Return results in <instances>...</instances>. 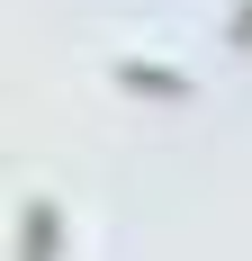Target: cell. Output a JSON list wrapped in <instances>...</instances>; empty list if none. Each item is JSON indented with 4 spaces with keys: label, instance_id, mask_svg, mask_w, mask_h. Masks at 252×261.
I'll return each instance as SVG.
<instances>
[{
    "label": "cell",
    "instance_id": "cell-1",
    "mask_svg": "<svg viewBox=\"0 0 252 261\" xmlns=\"http://www.w3.org/2000/svg\"><path fill=\"white\" fill-rule=\"evenodd\" d=\"M63 252V216H54V198H27L18 207V261H54Z\"/></svg>",
    "mask_w": 252,
    "mask_h": 261
},
{
    "label": "cell",
    "instance_id": "cell-2",
    "mask_svg": "<svg viewBox=\"0 0 252 261\" xmlns=\"http://www.w3.org/2000/svg\"><path fill=\"white\" fill-rule=\"evenodd\" d=\"M225 36H234V45H252V0L234 9V27H225Z\"/></svg>",
    "mask_w": 252,
    "mask_h": 261
}]
</instances>
